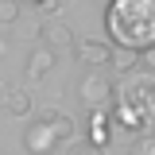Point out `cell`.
I'll return each mask as SVG.
<instances>
[{
	"label": "cell",
	"instance_id": "obj_1",
	"mask_svg": "<svg viewBox=\"0 0 155 155\" xmlns=\"http://www.w3.org/2000/svg\"><path fill=\"white\" fill-rule=\"evenodd\" d=\"M105 31L116 51H147L155 47V0H109Z\"/></svg>",
	"mask_w": 155,
	"mask_h": 155
},
{
	"label": "cell",
	"instance_id": "obj_2",
	"mask_svg": "<svg viewBox=\"0 0 155 155\" xmlns=\"http://www.w3.org/2000/svg\"><path fill=\"white\" fill-rule=\"evenodd\" d=\"M113 128H128V132H155V74H132L113 89Z\"/></svg>",
	"mask_w": 155,
	"mask_h": 155
},
{
	"label": "cell",
	"instance_id": "obj_3",
	"mask_svg": "<svg viewBox=\"0 0 155 155\" xmlns=\"http://www.w3.org/2000/svg\"><path fill=\"white\" fill-rule=\"evenodd\" d=\"M78 97H81L85 109H109V101H113V81L101 74V70H89V74L81 78V85H78Z\"/></svg>",
	"mask_w": 155,
	"mask_h": 155
},
{
	"label": "cell",
	"instance_id": "obj_4",
	"mask_svg": "<svg viewBox=\"0 0 155 155\" xmlns=\"http://www.w3.org/2000/svg\"><path fill=\"white\" fill-rule=\"evenodd\" d=\"M39 39H43V47H51L54 54L62 51H74V31H70V23L62 16H47L39 23Z\"/></svg>",
	"mask_w": 155,
	"mask_h": 155
},
{
	"label": "cell",
	"instance_id": "obj_5",
	"mask_svg": "<svg viewBox=\"0 0 155 155\" xmlns=\"http://www.w3.org/2000/svg\"><path fill=\"white\" fill-rule=\"evenodd\" d=\"M74 54H78L81 66L105 70L109 58H113V43H109V39H74Z\"/></svg>",
	"mask_w": 155,
	"mask_h": 155
},
{
	"label": "cell",
	"instance_id": "obj_6",
	"mask_svg": "<svg viewBox=\"0 0 155 155\" xmlns=\"http://www.w3.org/2000/svg\"><path fill=\"white\" fill-rule=\"evenodd\" d=\"M23 147L31 155H54L58 151V136L35 116V124H27V132H23Z\"/></svg>",
	"mask_w": 155,
	"mask_h": 155
},
{
	"label": "cell",
	"instance_id": "obj_7",
	"mask_svg": "<svg viewBox=\"0 0 155 155\" xmlns=\"http://www.w3.org/2000/svg\"><path fill=\"white\" fill-rule=\"evenodd\" d=\"M85 128H89V136H85V140H89V143H97V147H109V143H113V136H116L109 109H89Z\"/></svg>",
	"mask_w": 155,
	"mask_h": 155
},
{
	"label": "cell",
	"instance_id": "obj_8",
	"mask_svg": "<svg viewBox=\"0 0 155 155\" xmlns=\"http://www.w3.org/2000/svg\"><path fill=\"white\" fill-rule=\"evenodd\" d=\"M39 120L51 128V132L58 136V143H66V140H74L78 132V124H74V116H66L62 109H39Z\"/></svg>",
	"mask_w": 155,
	"mask_h": 155
},
{
	"label": "cell",
	"instance_id": "obj_9",
	"mask_svg": "<svg viewBox=\"0 0 155 155\" xmlns=\"http://www.w3.org/2000/svg\"><path fill=\"white\" fill-rule=\"evenodd\" d=\"M54 62H58V54L51 51V47H35V51L27 54V78H31V81L47 78L51 70H54Z\"/></svg>",
	"mask_w": 155,
	"mask_h": 155
},
{
	"label": "cell",
	"instance_id": "obj_10",
	"mask_svg": "<svg viewBox=\"0 0 155 155\" xmlns=\"http://www.w3.org/2000/svg\"><path fill=\"white\" fill-rule=\"evenodd\" d=\"M0 97H4V109H8L12 116H31V109H35L27 89H12V85H4V89H0Z\"/></svg>",
	"mask_w": 155,
	"mask_h": 155
},
{
	"label": "cell",
	"instance_id": "obj_11",
	"mask_svg": "<svg viewBox=\"0 0 155 155\" xmlns=\"http://www.w3.org/2000/svg\"><path fill=\"white\" fill-rule=\"evenodd\" d=\"M109 66H116V74H132V70L140 66V62H136V54H132V51H113Z\"/></svg>",
	"mask_w": 155,
	"mask_h": 155
},
{
	"label": "cell",
	"instance_id": "obj_12",
	"mask_svg": "<svg viewBox=\"0 0 155 155\" xmlns=\"http://www.w3.org/2000/svg\"><path fill=\"white\" fill-rule=\"evenodd\" d=\"M66 155H105V147H97V143H89V140H70Z\"/></svg>",
	"mask_w": 155,
	"mask_h": 155
},
{
	"label": "cell",
	"instance_id": "obj_13",
	"mask_svg": "<svg viewBox=\"0 0 155 155\" xmlns=\"http://www.w3.org/2000/svg\"><path fill=\"white\" fill-rule=\"evenodd\" d=\"M128 155H155V132H143V136L132 143V151H128Z\"/></svg>",
	"mask_w": 155,
	"mask_h": 155
},
{
	"label": "cell",
	"instance_id": "obj_14",
	"mask_svg": "<svg viewBox=\"0 0 155 155\" xmlns=\"http://www.w3.org/2000/svg\"><path fill=\"white\" fill-rule=\"evenodd\" d=\"M19 19V0H0V23H16Z\"/></svg>",
	"mask_w": 155,
	"mask_h": 155
},
{
	"label": "cell",
	"instance_id": "obj_15",
	"mask_svg": "<svg viewBox=\"0 0 155 155\" xmlns=\"http://www.w3.org/2000/svg\"><path fill=\"white\" fill-rule=\"evenodd\" d=\"M136 62H140V66H143L147 74H155V47H147V51H140V54H136Z\"/></svg>",
	"mask_w": 155,
	"mask_h": 155
},
{
	"label": "cell",
	"instance_id": "obj_16",
	"mask_svg": "<svg viewBox=\"0 0 155 155\" xmlns=\"http://www.w3.org/2000/svg\"><path fill=\"white\" fill-rule=\"evenodd\" d=\"M19 4H35V8H43V4H47V0H19Z\"/></svg>",
	"mask_w": 155,
	"mask_h": 155
},
{
	"label": "cell",
	"instance_id": "obj_17",
	"mask_svg": "<svg viewBox=\"0 0 155 155\" xmlns=\"http://www.w3.org/2000/svg\"><path fill=\"white\" fill-rule=\"evenodd\" d=\"M4 51H8V47H4V39H0V54H4Z\"/></svg>",
	"mask_w": 155,
	"mask_h": 155
}]
</instances>
